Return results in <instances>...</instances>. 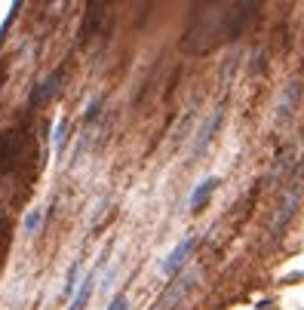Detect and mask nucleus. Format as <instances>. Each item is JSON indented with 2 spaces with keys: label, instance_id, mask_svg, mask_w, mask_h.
Masks as SVG:
<instances>
[{
  "label": "nucleus",
  "instance_id": "f257e3e1",
  "mask_svg": "<svg viewBox=\"0 0 304 310\" xmlns=\"http://www.w3.org/2000/svg\"><path fill=\"white\" fill-rule=\"evenodd\" d=\"M255 12V3H206L197 6L181 46L188 52H209L218 43L237 37L246 25V18Z\"/></svg>",
  "mask_w": 304,
  "mask_h": 310
},
{
  "label": "nucleus",
  "instance_id": "f03ea898",
  "mask_svg": "<svg viewBox=\"0 0 304 310\" xmlns=\"http://www.w3.org/2000/svg\"><path fill=\"white\" fill-rule=\"evenodd\" d=\"M105 18H108V9L102 3H89L86 9V25H83V37H95L98 31H105Z\"/></svg>",
  "mask_w": 304,
  "mask_h": 310
},
{
  "label": "nucleus",
  "instance_id": "7ed1b4c3",
  "mask_svg": "<svg viewBox=\"0 0 304 310\" xmlns=\"http://www.w3.org/2000/svg\"><path fill=\"white\" fill-rule=\"evenodd\" d=\"M191 246H194V240H191V237H185V240H181V243H178V246L172 249V255H169V258L163 261V271H166V274H175V271H178V264H181L185 258H188Z\"/></svg>",
  "mask_w": 304,
  "mask_h": 310
},
{
  "label": "nucleus",
  "instance_id": "20e7f679",
  "mask_svg": "<svg viewBox=\"0 0 304 310\" xmlns=\"http://www.w3.org/2000/svg\"><path fill=\"white\" fill-rule=\"evenodd\" d=\"M188 286H191V277H181V280H175V283H172V289H169V292H166V295L160 298V307H157V310H169V307H175V301H178V298H181V295L188 292Z\"/></svg>",
  "mask_w": 304,
  "mask_h": 310
},
{
  "label": "nucleus",
  "instance_id": "39448f33",
  "mask_svg": "<svg viewBox=\"0 0 304 310\" xmlns=\"http://www.w3.org/2000/svg\"><path fill=\"white\" fill-rule=\"evenodd\" d=\"M218 117H221V111H212V114H209V120L203 123V129H200V135H197V141H194V154H200V151L206 148V141L212 138V129L218 126Z\"/></svg>",
  "mask_w": 304,
  "mask_h": 310
},
{
  "label": "nucleus",
  "instance_id": "423d86ee",
  "mask_svg": "<svg viewBox=\"0 0 304 310\" xmlns=\"http://www.w3.org/2000/svg\"><path fill=\"white\" fill-rule=\"evenodd\" d=\"M92 280H95V274H89L86 280H83V286H80V292L74 295V301H71V307L68 310H80L86 301H89V292H92Z\"/></svg>",
  "mask_w": 304,
  "mask_h": 310
},
{
  "label": "nucleus",
  "instance_id": "0eeeda50",
  "mask_svg": "<svg viewBox=\"0 0 304 310\" xmlns=\"http://www.w3.org/2000/svg\"><path fill=\"white\" fill-rule=\"evenodd\" d=\"M295 95H298V80H295V83H289V86H286V92H283V101H280V117H283V120L289 117Z\"/></svg>",
  "mask_w": 304,
  "mask_h": 310
},
{
  "label": "nucleus",
  "instance_id": "6e6552de",
  "mask_svg": "<svg viewBox=\"0 0 304 310\" xmlns=\"http://www.w3.org/2000/svg\"><path fill=\"white\" fill-rule=\"evenodd\" d=\"M212 188H215V178H206V181L194 191V197H191V209H200V206H203V200L212 194Z\"/></svg>",
  "mask_w": 304,
  "mask_h": 310
},
{
  "label": "nucleus",
  "instance_id": "1a4fd4ad",
  "mask_svg": "<svg viewBox=\"0 0 304 310\" xmlns=\"http://www.w3.org/2000/svg\"><path fill=\"white\" fill-rule=\"evenodd\" d=\"M37 221H40V212H31V215H28V221H25V231H28V234H34Z\"/></svg>",
  "mask_w": 304,
  "mask_h": 310
},
{
  "label": "nucleus",
  "instance_id": "9d476101",
  "mask_svg": "<svg viewBox=\"0 0 304 310\" xmlns=\"http://www.w3.org/2000/svg\"><path fill=\"white\" fill-rule=\"evenodd\" d=\"M126 307H129L126 295H117V298H114V304H111V310H126Z\"/></svg>",
  "mask_w": 304,
  "mask_h": 310
}]
</instances>
